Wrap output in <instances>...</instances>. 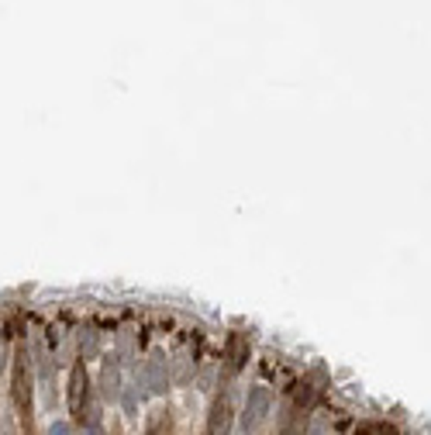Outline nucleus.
I'll return each instance as SVG.
<instances>
[{
    "label": "nucleus",
    "instance_id": "obj_1",
    "mask_svg": "<svg viewBox=\"0 0 431 435\" xmlns=\"http://www.w3.org/2000/svg\"><path fill=\"white\" fill-rule=\"evenodd\" d=\"M11 397H14V407H18L21 421L32 428V356H28V346H18V352H14Z\"/></svg>",
    "mask_w": 431,
    "mask_h": 435
},
{
    "label": "nucleus",
    "instance_id": "obj_2",
    "mask_svg": "<svg viewBox=\"0 0 431 435\" xmlns=\"http://www.w3.org/2000/svg\"><path fill=\"white\" fill-rule=\"evenodd\" d=\"M269 411H273V394H269L266 387H252V390H249V401H245V414H242L245 435L259 432L263 421L269 418Z\"/></svg>",
    "mask_w": 431,
    "mask_h": 435
},
{
    "label": "nucleus",
    "instance_id": "obj_3",
    "mask_svg": "<svg viewBox=\"0 0 431 435\" xmlns=\"http://www.w3.org/2000/svg\"><path fill=\"white\" fill-rule=\"evenodd\" d=\"M87 397H90V383H87V366H83V359L73 366V373H69V414L80 421L83 418V404H87Z\"/></svg>",
    "mask_w": 431,
    "mask_h": 435
},
{
    "label": "nucleus",
    "instance_id": "obj_4",
    "mask_svg": "<svg viewBox=\"0 0 431 435\" xmlns=\"http://www.w3.org/2000/svg\"><path fill=\"white\" fill-rule=\"evenodd\" d=\"M232 432V401L228 394L214 397L210 404V414H207V435H228Z\"/></svg>",
    "mask_w": 431,
    "mask_h": 435
},
{
    "label": "nucleus",
    "instance_id": "obj_5",
    "mask_svg": "<svg viewBox=\"0 0 431 435\" xmlns=\"http://www.w3.org/2000/svg\"><path fill=\"white\" fill-rule=\"evenodd\" d=\"M249 356H252L249 339H245L242 332H235V335L228 339V346H225V363H228V373H239V370L249 363Z\"/></svg>",
    "mask_w": 431,
    "mask_h": 435
},
{
    "label": "nucleus",
    "instance_id": "obj_6",
    "mask_svg": "<svg viewBox=\"0 0 431 435\" xmlns=\"http://www.w3.org/2000/svg\"><path fill=\"white\" fill-rule=\"evenodd\" d=\"M145 387H148V394H166V387H169V376H166V363L162 359H152L148 366H145Z\"/></svg>",
    "mask_w": 431,
    "mask_h": 435
},
{
    "label": "nucleus",
    "instance_id": "obj_7",
    "mask_svg": "<svg viewBox=\"0 0 431 435\" xmlns=\"http://www.w3.org/2000/svg\"><path fill=\"white\" fill-rule=\"evenodd\" d=\"M100 394H104V401H118L121 397V373H118L114 359H107V366L100 373Z\"/></svg>",
    "mask_w": 431,
    "mask_h": 435
},
{
    "label": "nucleus",
    "instance_id": "obj_8",
    "mask_svg": "<svg viewBox=\"0 0 431 435\" xmlns=\"http://www.w3.org/2000/svg\"><path fill=\"white\" fill-rule=\"evenodd\" d=\"M304 432H307V418H304L300 407H294V414L283 421V432L280 435H304Z\"/></svg>",
    "mask_w": 431,
    "mask_h": 435
},
{
    "label": "nucleus",
    "instance_id": "obj_9",
    "mask_svg": "<svg viewBox=\"0 0 431 435\" xmlns=\"http://www.w3.org/2000/svg\"><path fill=\"white\" fill-rule=\"evenodd\" d=\"M169 428H173L169 411H155L152 421H148V432H145V435H169Z\"/></svg>",
    "mask_w": 431,
    "mask_h": 435
},
{
    "label": "nucleus",
    "instance_id": "obj_10",
    "mask_svg": "<svg viewBox=\"0 0 431 435\" xmlns=\"http://www.w3.org/2000/svg\"><path fill=\"white\" fill-rule=\"evenodd\" d=\"M97 346H100L97 332H83V335H80V356H83V359H90V356L97 352Z\"/></svg>",
    "mask_w": 431,
    "mask_h": 435
},
{
    "label": "nucleus",
    "instance_id": "obj_11",
    "mask_svg": "<svg viewBox=\"0 0 431 435\" xmlns=\"http://www.w3.org/2000/svg\"><path fill=\"white\" fill-rule=\"evenodd\" d=\"M4 366H8V346L0 342V370H4Z\"/></svg>",
    "mask_w": 431,
    "mask_h": 435
},
{
    "label": "nucleus",
    "instance_id": "obj_12",
    "mask_svg": "<svg viewBox=\"0 0 431 435\" xmlns=\"http://www.w3.org/2000/svg\"><path fill=\"white\" fill-rule=\"evenodd\" d=\"M52 435H69V428L66 425H52Z\"/></svg>",
    "mask_w": 431,
    "mask_h": 435
}]
</instances>
